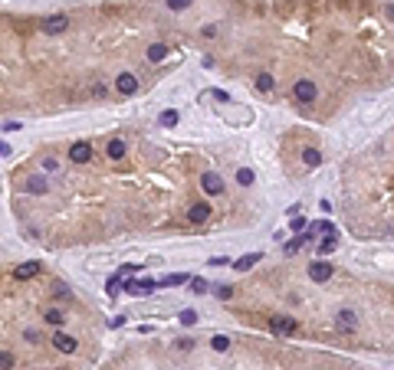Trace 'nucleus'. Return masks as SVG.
Segmentation results:
<instances>
[{"label": "nucleus", "instance_id": "nucleus-15", "mask_svg": "<svg viewBox=\"0 0 394 370\" xmlns=\"http://www.w3.org/2000/svg\"><path fill=\"white\" fill-rule=\"evenodd\" d=\"M105 154L112 157V160H119V157H125V141L122 138H112V141L105 144Z\"/></svg>", "mask_w": 394, "mask_h": 370}, {"label": "nucleus", "instance_id": "nucleus-20", "mask_svg": "<svg viewBox=\"0 0 394 370\" xmlns=\"http://www.w3.org/2000/svg\"><path fill=\"white\" fill-rule=\"evenodd\" d=\"M335 246H338L335 233H329V239H322V242H319V256H332V253H335Z\"/></svg>", "mask_w": 394, "mask_h": 370}, {"label": "nucleus", "instance_id": "nucleus-11", "mask_svg": "<svg viewBox=\"0 0 394 370\" xmlns=\"http://www.w3.org/2000/svg\"><path fill=\"white\" fill-rule=\"evenodd\" d=\"M125 289L131 295H151V292L158 289V282H151V278H138V282H125Z\"/></svg>", "mask_w": 394, "mask_h": 370}, {"label": "nucleus", "instance_id": "nucleus-21", "mask_svg": "<svg viewBox=\"0 0 394 370\" xmlns=\"http://www.w3.org/2000/svg\"><path fill=\"white\" fill-rule=\"evenodd\" d=\"M122 289H125V282H122V275H112V278H109V282H105V292H109V295H119Z\"/></svg>", "mask_w": 394, "mask_h": 370}, {"label": "nucleus", "instance_id": "nucleus-9", "mask_svg": "<svg viewBox=\"0 0 394 370\" xmlns=\"http://www.w3.org/2000/svg\"><path fill=\"white\" fill-rule=\"evenodd\" d=\"M23 190L33 193V197H43V193L50 190V180H46L43 174H40V177H26V180H23Z\"/></svg>", "mask_w": 394, "mask_h": 370}, {"label": "nucleus", "instance_id": "nucleus-25", "mask_svg": "<svg viewBox=\"0 0 394 370\" xmlns=\"http://www.w3.org/2000/svg\"><path fill=\"white\" fill-rule=\"evenodd\" d=\"M253 180H257V177H253V171H246V167H240V171H237V184H243V187H250V184H253Z\"/></svg>", "mask_w": 394, "mask_h": 370}, {"label": "nucleus", "instance_id": "nucleus-19", "mask_svg": "<svg viewBox=\"0 0 394 370\" xmlns=\"http://www.w3.org/2000/svg\"><path fill=\"white\" fill-rule=\"evenodd\" d=\"M273 86H276V79L269 72H260L257 75V89H260V92H273Z\"/></svg>", "mask_w": 394, "mask_h": 370}, {"label": "nucleus", "instance_id": "nucleus-22", "mask_svg": "<svg viewBox=\"0 0 394 370\" xmlns=\"http://www.w3.org/2000/svg\"><path fill=\"white\" fill-rule=\"evenodd\" d=\"M184 282H191V278L184 275V272H177V275H164L158 285H164V289H168V285H184Z\"/></svg>", "mask_w": 394, "mask_h": 370}, {"label": "nucleus", "instance_id": "nucleus-7", "mask_svg": "<svg viewBox=\"0 0 394 370\" xmlns=\"http://www.w3.org/2000/svg\"><path fill=\"white\" fill-rule=\"evenodd\" d=\"M332 272H335L332 262H309V278H312V282H329Z\"/></svg>", "mask_w": 394, "mask_h": 370}, {"label": "nucleus", "instance_id": "nucleus-34", "mask_svg": "<svg viewBox=\"0 0 394 370\" xmlns=\"http://www.w3.org/2000/svg\"><path fill=\"white\" fill-rule=\"evenodd\" d=\"M227 262H230L227 256H213V259H210V265H227Z\"/></svg>", "mask_w": 394, "mask_h": 370}, {"label": "nucleus", "instance_id": "nucleus-23", "mask_svg": "<svg viewBox=\"0 0 394 370\" xmlns=\"http://www.w3.org/2000/svg\"><path fill=\"white\" fill-rule=\"evenodd\" d=\"M210 347H213V351H227V347H230V338H227V334H213Z\"/></svg>", "mask_w": 394, "mask_h": 370}, {"label": "nucleus", "instance_id": "nucleus-35", "mask_svg": "<svg viewBox=\"0 0 394 370\" xmlns=\"http://www.w3.org/2000/svg\"><path fill=\"white\" fill-rule=\"evenodd\" d=\"M388 17H391V20H394V4H391V7H388Z\"/></svg>", "mask_w": 394, "mask_h": 370}, {"label": "nucleus", "instance_id": "nucleus-32", "mask_svg": "<svg viewBox=\"0 0 394 370\" xmlns=\"http://www.w3.org/2000/svg\"><path fill=\"white\" fill-rule=\"evenodd\" d=\"M0 367H13V354H7V351H0Z\"/></svg>", "mask_w": 394, "mask_h": 370}, {"label": "nucleus", "instance_id": "nucleus-26", "mask_svg": "<svg viewBox=\"0 0 394 370\" xmlns=\"http://www.w3.org/2000/svg\"><path fill=\"white\" fill-rule=\"evenodd\" d=\"M302 242H306V236H299V239H293V242H286V256H296L302 249Z\"/></svg>", "mask_w": 394, "mask_h": 370}, {"label": "nucleus", "instance_id": "nucleus-5", "mask_svg": "<svg viewBox=\"0 0 394 370\" xmlns=\"http://www.w3.org/2000/svg\"><path fill=\"white\" fill-rule=\"evenodd\" d=\"M69 160H73V164H89V160H92V144L76 141L73 148H69Z\"/></svg>", "mask_w": 394, "mask_h": 370}, {"label": "nucleus", "instance_id": "nucleus-3", "mask_svg": "<svg viewBox=\"0 0 394 370\" xmlns=\"http://www.w3.org/2000/svg\"><path fill=\"white\" fill-rule=\"evenodd\" d=\"M335 327H338L342 334H355V327H358V315H355L351 308H342V311L335 315Z\"/></svg>", "mask_w": 394, "mask_h": 370}, {"label": "nucleus", "instance_id": "nucleus-14", "mask_svg": "<svg viewBox=\"0 0 394 370\" xmlns=\"http://www.w3.org/2000/svg\"><path fill=\"white\" fill-rule=\"evenodd\" d=\"M207 216H210V203H194V207L188 210V220H191V223H204Z\"/></svg>", "mask_w": 394, "mask_h": 370}, {"label": "nucleus", "instance_id": "nucleus-16", "mask_svg": "<svg viewBox=\"0 0 394 370\" xmlns=\"http://www.w3.org/2000/svg\"><path fill=\"white\" fill-rule=\"evenodd\" d=\"M43 318L50 321L53 327H63V321H66V315H63V308H56V305H50V308L43 311Z\"/></svg>", "mask_w": 394, "mask_h": 370}, {"label": "nucleus", "instance_id": "nucleus-27", "mask_svg": "<svg viewBox=\"0 0 394 370\" xmlns=\"http://www.w3.org/2000/svg\"><path fill=\"white\" fill-rule=\"evenodd\" d=\"M289 229H293V233H302V229H306V220H302V216L296 213L293 220H289Z\"/></svg>", "mask_w": 394, "mask_h": 370}, {"label": "nucleus", "instance_id": "nucleus-13", "mask_svg": "<svg viewBox=\"0 0 394 370\" xmlns=\"http://www.w3.org/2000/svg\"><path fill=\"white\" fill-rule=\"evenodd\" d=\"M260 259H263V253H246V256H240V259L233 262V269H237V272H250Z\"/></svg>", "mask_w": 394, "mask_h": 370}, {"label": "nucleus", "instance_id": "nucleus-31", "mask_svg": "<svg viewBox=\"0 0 394 370\" xmlns=\"http://www.w3.org/2000/svg\"><path fill=\"white\" fill-rule=\"evenodd\" d=\"M217 298H220V302H224V298H233V289H230V285H220V289H217Z\"/></svg>", "mask_w": 394, "mask_h": 370}, {"label": "nucleus", "instance_id": "nucleus-30", "mask_svg": "<svg viewBox=\"0 0 394 370\" xmlns=\"http://www.w3.org/2000/svg\"><path fill=\"white\" fill-rule=\"evenodd\" d=\"M194 321H197V311H191V308H188V311H181V324H188V327H191Z\"/></svg>", "mask_w": 394, "mask_h": 370}, {"label": "nucleus", "instance_id": "nucleus-18", "mask_svg": "<svg viewBox=\"0 0 394 370\" xmlns=\"http://www.w3.org/2000/svg\"><path fill=\"white\" fill-rule=\"evenodd\" d=\"M302 164H306V167H319L322 164V154L315 148H306V151H302Z\"/></svg>", "mask_w": 394, "mask_h": 370}, {"label": "nucleus", "instance_id": "nucleus-1", "mask_svg": "<svg viewBox=\"0 0 394 370\" xmlns=\"http://www.w3.org/2000/svg\"><path fill=\"white\" fill-rule=\"evenodd\" d=\"M269 331H273V334H279V338H289V334H296V331H299V321H296V318H289V315H276L273 321H269Z\"/></svg>", "mask_w": 394, "mask_h": 370}, {"label": "nucleus", "instance_id": "nucleus-29", "mask_svg": "<svg viewBox=\"0 0 394 370\" xmlns=\"http://www.w3.org/2000/svg\"><path fill=\"white\" fill-rule=\"evenodd\" d=\"M164 4H168L171 10H188V7H191V0H164Z\"/></svg>", "mask_w": 394, "mask_h": 370}, {"label": "nucleus", "instance_id": "nucleus-12", "mask_svg": "<svg viewBox=\"0 0 394 370\" xmlns=\"http://www.w3.org/2000/svg\"><path fill=\"white\" fill-rule=\"evenodd\" d=\"M33 275H40V262H23V265L13 269V278H17V282H26V278H33Z\"/></svg>", "mask_w": 394, "mask_h": 370}, {"label": "nucleus", "instance_id": "nucleus-33", "mask_svg": "<svg viewBox=\"0 0 394 370\" xmlns=\"http://www.w3.org/2000/svg\"><path fill=\"white\" fill-rule=\"evenodd\" d=\"M53 292H56V298H69V295H73V292H69V285H56Z\"/></svg>", "mask_w": 394, "mask_h": 370}, {"label": "nucleus", "instance_id": "nucleus-24", "mask_svg": "<svg viewBox=\"0 0 394 370\" xmlns=\"http://www.w3.org/2000/svg\"><path fill=\"white\" fill-rule=\"evenodd\" d=\"M158 121H161L164 125V128H174V125H177V111H161V118H158Z\"/></svg>", "mask_w": 394, "mask_h": 370}, {"label": "nucleus", "instance_id": "nucleus-4", "mask_svg": "<svg viewBox=\"0 0 394 370\" xmlns=\"http://www.w3.org/2000/svg\"><path fill=\"white\" fill-rule=\"evenodd\" d=\"M293 95H296L299 102H315L319 89H315V82H312V79H299V82L293 86Z\"/></svg>", "mask_w": 394, "mask_h": 370}, {"label": "nucleus", "instance_id": "nucleus-6", "mask_svg": "<svg viewBox=\"0 0 394 370\" xmlns=\"http://www.w3.org/2000/svg\"><path fill=\"white\" fill-rule=\"evenodd\" d=\"M200 187H204V193H210V197L224 193V180H220V174H213V171L200 174Z\"/></svg>", "mask_w": 394, "mask_h": 370}, {"label": "nucleus", "instance_id": "nucleus-8", "mask_svg": "<svg viewBox=\"0 0 394 370\" xmlns=\"http://www.w3.org/2000/svg\"><path fill=\"white\" fill-rule=\"evenodd\" d=\"M53 347H56L59 354H76V347H79V344H76V338H73V334L56 331V334H53Z\"/></svg>", "mask_w": 394, "mask_h": 370}, {"label": "nucleus", "instance_id": "nucleus-17", "mask_svg": "<svg viewBox=\"0 0 394 370\" xmlns=\"http://www.w3.org/2000/svg\"><path fill=\"white\" fill-rule=\"evenodd\" d=\"M168 53H171V50H168L164 43H151V46H148V59H151V62H161Z\"/></svg>", "mask_w": 394, "mask_h": 370}, {"label": "nucleus", "instance_id": "nucleus-10", "mask_svg": "<svg viewBox=\"0 0 394 370\" xmlns=\"http://www.w3.org/2000/svg\"><path fill=\"white\" fill-rule=\"evenodd\" d=\"M115 89H119V95H135L138 92V79L131 72H122L119 79H115Z\"/></svg>", "mask_w": 394, "mask_h": 370}, {"label": "nucleus", "instance_id": "nucleus-28", "mask_svg": "<svg viewBox=\"0 0 394 370\" xmlns=\"http://www.w3.org/2000/svg\"><path fill=\"white\" fill-rule=\"evenodd\" d=\"M191 292H194V295H204V292H207V282H204V278H191Z\"/></svg>", "mask_w": 394, "mask_h": 370}, {"label": "nucleus", "instance_id": "nucleus-2", "mask_svg": "<svg viewBox=\"0 0 394 370\" xmlns=\"http://www.w3.org/2000/svg\"><path fill=\"white\" fill-rule=\"evenodd\" d=\"M66 26H69L66 13H53V17H46L43 23H40V30H43L46 36H59V33H66Z\"/></svg>", "mask_w": 394, "mask_h": 370}]
</instances>
